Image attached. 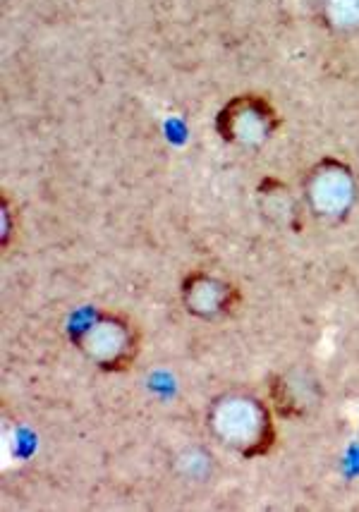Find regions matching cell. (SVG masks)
<instances>
[{
	"mask_svg": "<svg viewBox=\"0 0 359 512\" xmlns=\"http://www.w3.org/2000/svg\"><path fill=\"white\" fill-rule=\"evenodd\" d=\"M218 130L233 144L259 146L276 132V111L259 96H242L228 103L218 118Z\"/></svg>",
	"mask_w": 359,
	"mask_h": 512,
	"instance_id": "4",
	"label": "cell"
},
{
	"mask_svg": "<svg viewBox=\"0 0 359 512\" xmlns=\"http://www.w3.org/2000/svg\"><path fill=\"white\" fill-rule=\"evenodd\" d=\"M75 345L84 359L103 371H125L139 357L142 338L135 323L123 314L99 312L82 323Z\"/></svg>",
	"mask_w": 359,
	"mask_h": 512,
	"instance_id": "2",
	"label": "cell"
},
{
	"mask_svg": "<svg viewBox=\"0 0 359 512\" xmlns=\"http://www.w3.org/2000/svg\"><path fill=\"white\" fill-rule=\"evenodd\" d=\"M304 201L321 221H340L357 201V178L338 158H324L304 175Z\"/></svg>",
	"mask_w": 359,
	"mask_h": 512,
	"instance_id": "3",
	"label": "cell"
},
{
	"mask_svg": "<svg viewBox=\"0 0 359 512\" xmlns=\"http://www.w3.org/2000/svg\"><path fill=\"white\" fill-rule=\"evenodd\" d=\"M328 24L338 29L359 27V0H326L324 5Z\"/></svg>",
	"mask_w": 359,
	"mask_h": 512,
	"instance_id": "8",
	"label": "cell"
},
{
	"mask_svg": "<svg viewBox=\"0 0 359 512\" xmlns=\"http://www.w3.org/2000/svg\"><path fill=\"white\" fill-rule=\"evenodd\" d=\"M180 300L192 319L221 321L235 312L240 297H237L235 285L228 280L211 276V273H192L182 283Z\"/></svg>",
	"mask_w": 359,
	"mask_h": 512,
	"instance_id": "5",
	"label": "cell"
},
{
	"mask_svg": "<svg viewBox=\"0 0 359 512\" xmlns=\"http://www.w3.org/2000/svg\"><path fill=\"white\" fill-rule=\"evenodd\" d=\"M175 465L185 479L202 481L211 474V455H206L202 448H187L185 453L178 455Z\"/></svg>",
	"mask_w": 359,
	"mask_h": 512,
	"instance_id": "7",
	"label": "cell"
},
{
	"mask_svg": "<svg viewBox=\"0 0 359 512\" xmlns=\"http://www.w3.org/2000/svg\"><path fill=\"white\" fill-rule=\"evenodd\" d=\"M269 393L273 407L285 417H307L321 405L319 381L304 369H290L273 376Z\"/></svg>",
	"mask_w": 359,
	"mask_h": 512,
	"instance_id": "6",
	"label": "cell"
},
{
	"mask_svg": "<svg viewBox=\"0 0 359 512\" xmlns=\"http://www.w3.org/2000/svg\"><path fill=\"white\" fill-rule=\"evenodd\" d=\"M206 429L216 438L218 446L245 460L264 457L276 443L271 407L245 390H228L216 395L206 410Z\"/></svg>",
	"mask_w": 359,
	"mask_h": 512,
	"instance_id": "1",
	"label": "cell"
}]
</instances>
